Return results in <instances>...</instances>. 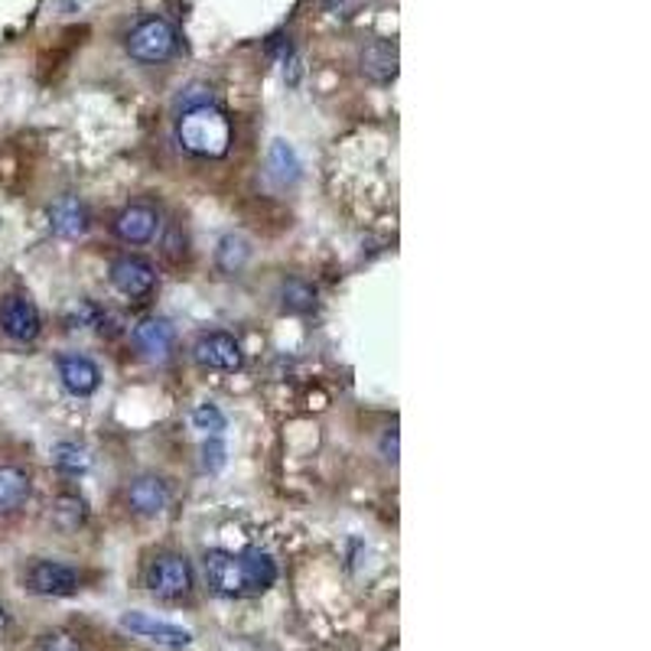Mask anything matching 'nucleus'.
I'll use <instances>...</instances> for the list:
<instances>
[{
    "label": "nucleus",
    "mask_w": 651,
    "mask_h": 651,
    "mask_svg": "<svg viewBox=\"0 0 651 651\" xmlns=\"http://www.w3.org/2000/svg\"><path fill=\"white\" fill-rule=\"evenodd\" d=\"M0 333L10 343H33L43 333V316L40 306L27 294H7L0 300Z\"/></svg>",
    "instance_id": "9"
},
{
    "label": "nucleus",
    "mask_w": 651,
    "mask_h": 651,
    "mask_svg": "<svg viewBox=\"0 0 651 651\" xmlns=\"http://www.w3.org/2000/svg\"><path fill=\"white\" fill-rule=\"evenodd\" d=\"M164 218H160V209L147 199L140 203H128L115 221H111V231L121 245H130V248H140V245H150L160 231Z\"/></svg>",
    "instance_id": "8"
},
{
    "label": "nucleus",
    "mask_w": 651,
    "mask_h": 651,
    "mask_svg": "<svg viewBox=\"0 0 651 651\" xmlns=\"http://www.w3.org/2000/svg\"><path fill=\"white\" fill-rule=\"evenodd\" d=\"M108 280L125 300H134V304H147L160 287L157 267L147 258H137V255H121V258L111 260Z\"/></svg>",
    "instance_id": "7"
},
{
    "label": "nucleus",
    "mask_w": 651,
    "mask_h": 651,
    "mask_svg": "<svg viewBox=\"0 0 651 651\" xmlns=\"http://www.w3.org/2000/svg\"><path fill=\"white\" fill-rule=\"evenodd\" d=\"M206 586L221 600H251L267 593L277 583V564L267 551H206L203 554Z\"/></svg>",
    "instance_id": "1"
},
{
    "label": "nucleus",
    "mask_w": 651,
    "mask_h": 651,
    "mask_svg": "<svg viewBox=\"0 0 651 651\" xmlns=\"http://www.w3.org/2000/svg\"><path fill=\"white\" fill-rule=\"evenodd\" d=\"M382 460L391 463V466L397 463V431H394V427H388L385 436H382Z\"/></svg>",
    "instance_id": "26"
},
{
    "label": "nucleus",
    "mask_w": 651,
    "mask_h": 651,
    "mask_svg": "<svg viewBox=\"0 0 651 651\" xmlns=\"http://www.w3.org/2000/svg\"><path fill=\"white\" fill-rule=\"evenodd\" d=\"M33 479L23 466H0V515H13L27 505Z\"/></svg>",
    "instance_id": "16"
},
{
    "label": "nucleus",
    "mask_w": 651,
    "mask_h": 651,
    "mask_svg": "<svg viewBox=\"0 0 651 651\" xmlns=\"http://www.w3.org/2000/svg\"><path fill=\"white\" fill-rule=\"evenodd\" d=\"M358 72L375 82V86H388L397 79V46L388 40H372L362 46L358 52Z\"/></svg>",
    "instance_id": "14"
},
{
    "label": "nucleus",
    "mask_w": 651,
    "mask_h": 651,
    "mask_svg": "<svg viewBox=\"0 0 651 651\" xmlns=\"http://www.w3.org/2000/svg\"><path fill=\"white\" fill-rule=\"evenodd\" d=\"M49 228L59 238H82L91 228V213L79 196H62L49 206Z\"/></svg>",
    "instance_id": "15"
},
{
    "label": "nucleus",
    "mask_w": 651,
    "mask_h": 651,
    "mask_svg": "<svg viewBox=\"0 0 651 651\" xmlns=\"http://www.w3.org/2000/svg\"><path fill=\"white\" fill-rule=\"evenodd\" d=\"M193 358L209 368V372H238L245 365V348L241 343L231 336V333H221V329H213V333H203L196 336L193 343Z\"/></svg>",
    "instance_id": "11"
},
{
    "label": "nucleus",
    "mask_w": 651,
    "mask_h": 651,
    "mask_svg": "<svg viewBox=\"0 0 651 651\" xmlns=\"http://www.w3.org/2000/svg\"><path fill=\"white\" fill-rule=\"evenodd\" d=\"M176 147L196 160H221L231 150V118L218 105H199L176 115Z\"/></svg>",
    "instance_id": "2"
},
{
    "label": "nucleus",
    "mask_w": 651,
    "mask_h": 651,
    "mask_svg": "<svg viewBox=\"0 0 651 651\" xmlns=\"http://www.w3.org/2000/svg\"><path fill=\"white\" fill-rule=\"evenodd\" d=\"M125 49L140 66H160V62H170L179 52V33L167 17H144L130 27Z\"/></svg>",
    "instance_id": "4"
},
{
    "label": "nucleus",
    "mask_w": 651,
    "mask_h": 651,
    "mask_svg": "<svg viewBox=\"0 0 651 651\" xmlns=\"http://www.w3.org/2000/svg\"><path fill=\"white\" fill-rule=\"evenodd\" d=\"M7 629H10V612H7V609H3V603H0V635H3Z\"/></svg>",
    "instance_id": "27"
},
{
    "label": "nucleus",
    "mask_w": 651,
    "mask_h": 651,
    "mask_svg": "<svg viewBox=\"0 0 651 651\" xmlns=\"http://www.w3.org/2000/svg\"><path fill=\"white\" fill-rule=\"evenodd\" d=\"M316 300H319V290L306 280H287L280 287V304L290 313H309V309H316Z\"/></svg>",
    "instance_id": "20"
},
{
    "label": "nucleus",
    "mask_w": 651,
    "mask_h": 651,
    "mask_svg": "<svg viewBox=\"0 0 651 651\" xmlns=\"http://www.w3.org/2000/svg\"><path fill=\"white\" fill-rule=\"evenodd\" d=\"M52 463H56L66 476H79V473H86L88 466H91V456H88V450L82 443L62 440V443L52 446Z\"/></svg>",
    "instance_id": "19"
},
{
    "label": "nucleus",
    "mask_w": 651,
    "mask_h": 651,
    "mask_svg": "<svg viewBox=\"0 0 651 651\" xmlns=\"http://www.w3.org/2000/svg\"><path fill=\"white\" fill-rule=\"evenodd\" d=\"M170 499H174V489L164 476H154V473H144V476L130 479L128 489H125V505H128L130 515L137 519H157L170 509Z\"/></svg>",
    "instance_id": "10"
},
{
    "label": "nucleus",
    "mask_w": 651,
    "mask_h": 651,
    "mask_svg": "<svg viewBox=\"0 0 651 651\" xmlns=\"http://www.w3.org/2000/svg\"><path fill=\"white\" fill-rule=\"evenodd\" d=\"M199 105H216V95H213V88L203 86V82H193V86L179 88V95H176V111L199 108Z\"/></svg>",
    "instance_id": "23"
},
{
    "label": "nucleus",
    "mask_w": 651,
    "mask_h": 651,
    "mask_svg": "<svg viewBox=\"0 0 651 651\" xmlns=\"http://www.w3.org/2000/svg\"><path fill=\"white\" fill-rule=\"evenodd\" d=\"M118 625L128 632L130 639H140V642H147V645H157V649L167 651H183L196 642V635H193L186 625H176L170 619H160V615L140 612V609L121 612Z\"/></svg>",
    "instance_id": "6"
},
{
    "label": "nucleus",
    "mask_w": 651,
    "mask_h": 651,
    "mask_svg": "<svg viewBox=\"0 0 651 651\" xmlns=\"http://www.w3.org/2000/svg\"><path fill=\"white\" fill-rule=\"evenodd\" d=\"M56 372H59L62 388L69 391L72 397H91L95 391L101 388V368L79 352H62L56 358Z\"/></svg>",
    "instance_id": "13"
},
{
    "label": "nucleus",
    "mask_w": 651,
    "mask_h": 651,
    "mask_svg": "<svg viewBox=\"0 0 651 651\" xmlns=\"http://www.w3.org/2000/svg\"><path fill=\"white\" fill-rule=\"evenodd\" d=\"M300 170L304 167H300L297 150L290 144H284V140H274L270 150H267V174H270V179L277 186H294L300 179Z\"/></svg>",
    "instance_id": "17"
},
{
    "label": "nucleus",
    "mask_w": 651,
    "mask_h": 651,
    "mask_svg": "<svg viewBox=\"0 0 651 651\" xmlns=\"http://www.w3.org/2000/svg\"><path fill=\"white\" fill-rule=\"evenodd\" d=\"M225 460H228L225 440L221 436H206V443H203V470L206 473H218L225 466Z\"/></svg>",
    "instance_id": "24"
},
{
    "label": "nucleus",
    "mask_w": 651,
    "mask_h": 651,
    "mask_svg": "<svg viewBox=\"0 0 651 651\" xmlns=\"http://www.w3.org/2000/svg\"><path fill=\"white\" fill-rule=\"evenodd\" d=\"M52 519L56 524H62L66 531H76V527H82L88 519V509H86V499H79V495H59L56 499V505H52Z\"/></svg>",
    "instance_id": "21"
},
{
    "label": "nucleus",
    "mask_w": 651,
    "mask_h": 651,
    "mask_svg": "<svg viewBox=\"0 0 651 651\" xmlns=\"http://www.w3.org/2000/svg\"><path fill=\"white\" fill-rule=\"evenodd\" d=\"M193 427L206 436H221L228 431V421H225V414L218 411L216 404H199L193 411Z\"/></svg>",
    "instance_id": "22"
},
{
    "label": "nucleus",
    "mask_w": 651,
    "mask_h": 651,
    "mask_svg": "<svg viewBox=\"0 0 651 651\" xmlns=\"http://www.w3.org/2000/svg\"><path fill=\"white\" fill-rule=\"evenodd\" d=\"M251 258V241L245 235H225L216 248V264L218 270L225 274H238Z\"/></svg>",
    "instance_id": "18"
},
{
    "label": "nucleus",
    "mask_w": 651,
    "mask_h": 651,
    "mask_svg": "<svg viewBox=\"0 0 651 651\" xmlns=\"http://www.w3.org/2000/svg\"><path fill=\"white\" fill-rule=\"evenodd\" d=\"M130 346L150 362H167L176 348V326L164 316H147L130 329Z\"/></svg>",
    "instance_id": "12"
},
{
    "label": "nucleus",
    "mask_w": 651,
    "mask_h": 651,
    "mask_svg": "<svg viewBox=\"0 0 651 651\" xmlns=\"http://www.w3.org/2000/svg\"><path fill=\"white\" fill-rule=\"evenodd\" d=\"M20 583L27 593L46 596V600H66L76 596L82 590V570L66 561H52V558H33L23 566Z\"/></svg>",
    "instance_id": "5"
},
{
    "label": "nucleus",
    "mask_w": 651,
    "mask_h": 651,
    "mask_svg": "<svg viewBox=\"0 0 651 651\" xmlns=\"http://www.w3.org/2000/svg\"><path fill=\"white\" fill-rule=\"evenodd\" d=\"M40 651H88L76 635L62 632V629H52L40 635Z\"/></svg>",
    "instance_id": "25"
},
{
    "label": "nucleus",
    "mask_w": 651,
    "mask_h": 651,
    "mask_svg": "<svg viewBox=\"0 0 651 651\" xmlns=\"http://www.w3.org/2000/svg\"><path fill=\"white\" fill-rule=\"evenodd\" d=\"M140 586L157 600L179 603L196 593V570L189 564V558L179 551H157L144 561Z\"/></svg>",
    "instance_id": "3"
}]
</instances>
